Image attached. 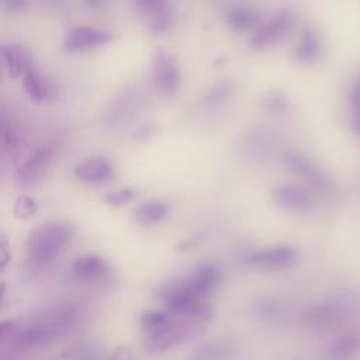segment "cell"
Returning <instances> with one entry per match:
<instances>
[{
  "label": "cell",
  "instance_id": "27",
  "mask_svg": "<svg viewBox=\"0 0 360 360\" xmlns=\"http://www.w3.org/2000/svg\"><path fill=\"white\" fill-rule=\"evenodd\" d=\"M134 197H135V191L129 187H125V188H118V190H112V191L107 193L104 195V201L108 205L120 207V205L129 202Z\"/></svg>",
  "mask_w": 360,
  "mask_h": 360
},
{
  "label": "cell",
  "instance_id": "8",
  "mask_svg": "<svg viewBox=\"0 0 360 360\" xmlns=\"http://www.w3.org/2000/svg\"><path fill=\"white\" fill-rule=\"evenodd\" d=\"M111 41L112 35L108 31L98 30L90 25H76L65 34L62 41V49L68 53L83 52L103 46L105 44H110Z\"/></svg>",
  "mask_w": 360,
  "mask_h": 360
},
{
  "label": "cell",
  "instance_id": "21",
  "mask_svg": "<svg viewBox=\"0 0 360 360\" xmlns=\"http://www.w3.org/2000/svg\"><path fill=\"white\" fill-rule=\"evenodd\" d=\"M233 349L228 340H212L200 346L190 356V360H228Z\"/></svg>",
  "mask_w": 360,
  "mask_h": 360
},
{
  "label": "cell",
  "instance_id": "24",
  "mask_svg": "<svg viewBox=\"0 0 360 360\" xmlns=\"http://www.w3.org/2000/svg\"><path fill=\"white\" fill-rule=\"evenodd\" d=\"M264 108L273 115H283L288 110V100L281 91H270L263 98Z\"/></svg>",
  "mask_w": 360,
  "mask_h": 360
},
{
  "label": "cell",
  "instance_id": "31",
  "mask_svg": "<svg viewBox=\"0 0 360 360\" xmlns=\"http://www.w3.org/2000/svg\"><path fill=\"white\" fill-rule=\"evenodd\" d=\"M89 7L91 8H98V7H103L105 4L107 0H83Z\"/></svg>",
  "mask_w": 360,
  "mask_h": 360
},
{
  "label": "cell",
  "instance_id": "32",
  "mask_svg": "<svg viewBox=\"0 0 360 360\" xmlns=\"http://www.w3.org/2000/svg\"><path fill=\"white\" fill-rule=\"evenodd\" d=\"M1 260H3V267L6 266L7 263V246H6V239L4 236H1Z\"/></svg>",
  "mask_w": 360,
  "mask_h": 360
},
{
  "label": "cell",
  "instance_id": "25",
  "mask_svg": "<svg viewBox=\"0 0 360 360\" xmlns=\"http://www.w3.org/2000/svg\"><path fill=\"white\" fill-rule=\"evenodd\" d=\"M350 112H352V122L354 131L360 135V73L356 77V82L350 90L349 96Z\"/></svg>",
  "mask_w": 360,
  "mask_h": 360
},
{
  "label": "cell",
  "instance_id": "3",
  "mask_svg": "<svg viewBox=\"0 0 360 360\" xmlns=\"http://www.w3.org/2000/svg\"><path fill=\"white\" fill-rule=\"evenodd\" d=\"M205 321H198L193 318L174 315L163 326L143 333L142 346L149 353H163L167 352L191 338L200 335L204 330Z\"/></svg>",
  "mask_w": 360,
  "mask_h": 360
},
{
  "label": "cell",
  "instance_id": "22",
  "mask_svg": "<svg viewBox=\"0 0 360 360\" xmlns=\"http://www.w3.org/2000/svg\"><path fill=\"white\" fill-rule=\"evenodd\" d=\"M173 314L170 311H167L166 308L163 309H148L145 312H142L141 318H139V325L143 333L152 332L160 326H163L165 323H167L172 319Z\"/></svg>",
  "mask_w": 360,
  "mask_h": 360
},
{
  "label": "cell",
  "instance_id": "17",
  "mask_svg": "<svg viewBox=\"0 0 360 360\" xmlns=\"http://www.w3.org/2000/svg\"><path fill=\"white\" fill-rule=\"evenodd\" d=\"M321 53L322 45L316 31L312 28H304L292 53L294 60L301 65H309L316 62L321 58Z\"/></svg>",
  "mask_w": 360,
  "mask_h": 360
},
{
  "label": "cell",
  "instance_id": "28",
  "mask_svg": "<svg viewBox=\"0 0 360 360\" xmlns=\"http://www.w3.org/2000/svg\"><path fill=\"white\" fill-rule=\"evenodd\" d=\"M20 136L17 134V131L11 127H7L6 124H3V129H1V149L6 153H13L20 148Z\"/></svg>",
  "mask_w": 360,
  "mask_h": 360
},
{
  "label": "cell",
  "instance_id": "4",
  "mask_svg": "<svg viewBox=\"0 0 360 360\" xmlns=\"http://www.w3.org/2000/svg\"><path fill=\"white\" fill-rule=\"evenodd\" d=\"M300 255L295 248L290 245H271L248 250L242 255L240 260L245 267L262 271L285 270L298 263Z\"/></svg>",
  "mask_w": 360,
  "mask_h": 360
},
{
  "label": "cell",
  "instance_id": "20",
  "mask_svg": "<svg viewBox=\"0 0 360 360\" xmlns=\"http://www.w3.org/2000/svg\"><path fill=\"white\" fill-rule=\"evenodd\" d=\"M22 83H24V90L27 96L35 103H44L51 96V84L35 69L28 70L22 76Z\"/></svg>",
  "mask_w": 360,
  "mask_h": 360
},
{
  "label": "cell",
  "instance_id": "18",
  "mask_svg": "<svg viewBox=\"0 0 360 360\" xmlns=\"http://www.w3.org/2000/svg\"><path fill=\"white\" fill-rule=\"evenodd\" d=\"M170 205L162 200H148L139 204L134 212V221L141 226H152L167 218Z\"/></svg>",
  "mask_w": 360,
  "mask_h": 360
},
{
  "label": "cell",
  "instance_id": "1",
  "mask_svg": "<svg viewBox=\"0 0 360 360\" xmlns=\"http://www.w3.org/2000/svg\"><path fill=\"white\" fill-rule=\"evenodd\" d=\"M82 316V308L77 304H63L49 308L45 314L37 316L8 338L15 350H31L48 346L59 336L66 333Z\"/></svg>",
  "mask_w": 360,
  "mask_h": 360
},
{
  "label": "cell",
  "instance_id": "15",
  "mask_svg": "<svg viewBox=\"0 0 360 360\" xmlns=\"http://www.w3.org/2000/svg\"><path fill=\"white\" fill-rule=\"evenodd\" d=\"M0 56L10 77L15 79L24 76L32 68V59L30 53L17 44H1Z\"/></svg>",
  "mask_w": 360,
  "mask_h": 360
},
{
  "label": "cell",
  "instance_id": "23",
  "mask_svg": "<svg viewBox=\"0 0 360 360\" xmlns=\"http://www.w3.org/2000/svg\"><path fill=\"white\" fill-rule=\"evenodd\" d=\"M233 93V86L228 82H219L215 86H212L204 96V103L214 107L224 104Z\"/></svg>",
  "mask_w": 360,
  "mask_h": 360
},
{
  "label": "cell",
  "instance_id": "14",
  "mask_svg": "<svg viewBox=\"0 0 360 360\" xmlns=\"http://www.w3.org/2000/svg\"><path fill=\"white\" fill-rule=\"evenodd\" d=\"M112 166L104 156H93L75 167V176L87 184H101L112 177Z\"/></svg>",
  "mask_w": 360,
  "mask_h": 360
},
{
  "label": "cell",
  "instance_id": "7",
  "mask_svg": "<svg viewBox=\"0 0 360 360\" xmlns=\"http://www.w3.org/2000/svg\"><path fill=\"white\" fill-rule=\"evenodd\" d=\"M294 24L292 14L290 11H280L271 18L262 21L252 32L249 44L255 49H263L269 45L284 38Z\"/></svg>",
  "mask_w": 360,
  "mask_h": 360
},
{
  "label": "cell",
  "instance_id": "12",
  "mask_svg": "<svg viewBox=\"0 0 360 360\" xmlns=\"http://www.w3.org/2000/svg\"><path fill=\"white\" fill-rule=\"evenodd\" d=\"M52 148L48 145L39 146L32 150L27 159L18 166L15 179L20 184L30 186L37 183L46 172V167L52 159Z\"/></svg>",
  "mask_w": 360,
  "mask_h": 360
},
{
  "label": "cell",
  "instance_id": "19",
  "mask_svg": "<svg viewBox=\"0 0 360 360\" xmlns=\"http://www.w3.org/2000/svg\"><path fill=\"white\" fill-rule=\"evenodd\" d=\"M360 356V332H347L328 347L329 360H356Z\"/></svg>",
  "mask_w": 360,
  "mask_h": 360
},
{
  "label": "cell",
  "instance_id": "2",
  "mask_svg": "<svg viewBox=\"0 0 360 360\" xmlns=\"http://www.w3.org/2000/svg\"><path fill=\"white\" fill-rule=\"evenodd\" d=\"M75 229L68 222L51 221L34 228L25 240L27 256L37 264L55 259L72 240Z\"/></svg>",
  "mask_w": 360,
  "mask_h": 360
},
{
  "label": "cell",
  "instance_id": "29",
  "mask_svg": "<svg viewBox=\"0 0 360 360\" xmlns=\"http://www.w3.org/2000/svg\"><path fill=\"white\" fill-rule=\"evenodd\" d=\"M4 10L11 13H21L28 7V0H0Z\"/></svg>",
  "mask_w": 360,
  "mask_h": 360
},
{
  "label": "cell",
  "instance_id": "30",
  "mask_svg": "<svg viewBox=\"0 0 360 360\" xmlns=\"http://www.w3.org/2000/svg\"><path fill=\"white\" fill-rule=\"evenodd\" d=\"M201 240V233L198 235H193L184 240H181L179 245H177V249L179 250H188V249H193L194 246H197Z\"/></svg>",
  "mask_w": 360,
  "mask_h": 360
},
{
  "label": "cell",
  "instance_id": "16",
  "mask_svg": "<svg viewBox=\"0 0 360 360\" xmlns=\"http://www.w3.org/2000/svg\"><path fill=\"white\" fill-rule=\"evenodd\" d=\"M260 22L259 13L250 6L232 4L225 10V24L233 32H253Z\"/></svg>",
  "mask_w": 360,
  "mask_h": 360
},
{
  "label": "cell",
  "instance_id": "9",
  "mask_svg": "<svg viewBox=\"0 0 360 360\" xmlns=\"http://www.w3.org/2000/svg\"><path fill=\"white\" fill-rule=\"evenodd\" d=\"M132 4L152 34L160 35L172 28L173 10L169 0H132Z\"/></svg>",
  "mask_w": 360,
  "mask_h": 360
},
{
  "label": "cell",
  "instance_id": "5",
  "mask_svg": "<svg viewBox=\"0 0 360 360\" xmlns=\"http://www.w3.org/2000/svg\"><path fill=\"white\" fill-rule=\"evenodd\" d=\"M284 166L297 177L304 180L311 188L325 197L336 195V186L330 176L314 163L308 156L298 152H288L283 158Z\"/></svg>",
  "mask_w": 360,
  "mask_h": 360
},
{
  "label": "cell",
  "instance_id": "26",
  "mask_svg": "<svg viewBox=\"0 0 360 360\" xmlns=\"http://www.w3.org/2000/svg\"><path fill=\"white\" fill-rule=\"evenodd\" d=\"M38 210V202L30 195H20L14 202V215L20 219L31 218Z\"/></svg>",
  "mask_w": 360,
  "mask_h": 360
},
{
  "label": "cell",
  "instance_id": "10",
  "mask_svg": "<svg viewBox=\"0 0 360 360\" xmlns=\"http://www.w3.org/2000/svg\"><path fill=\"white\" fill-rule=\"evenodd\" d=\"M346 316L345 304L338 300H325L311 305L302 314V322L312 329H329L339 325Z\"/></svg>",
  "mask_w": 360,
  "mask_h": 360
},
{
  "label": "cell",
  "instance_id": "13",
  "mask_svg": "<svg viewBox=\"0 0 360 360\" xmlns=\"http://www.w3.org/2000/svg\"><path fill=\"white\" fill-rule=\"evenodd\" d=\"M72 276L84 283H101L110 278L111 267L101 256L87 253L72 263Z\"/></svg>",
  "mask_w": 360,
  "mask_h": 360
},
{
  "label": "cell",
  "instance_id": "11",
  "mask_svg": "<svg viewBox=\"0 0 360 360\" xmlns=\"http://www.w3.org/2000/svg\"><path fill=\"white\" fill-rule=\"evenodd\" d=\"M274 202L283 210L294 214L309 212L314 207L311 193L300 186L281 184L273 190Z\"/></svg>",
  "mask_w": 360,
  "mask_h": 360
},
{
  "label": "cell",
  "instance_id": "6",
  "mask_svg": "<svg viewBox=\"0 0 360 360\" xmlns=\"http://www.w3.org/2000/svg\"><path fill=\"white\" fill-rule=\"evenodd\" d=\"M150 77L162 94H174L180 86V70L176 59L163 49H156L150 62Z\"/></svg>",
  "mask_w": 360,
  "mask_h": 360
}]
</instances>
